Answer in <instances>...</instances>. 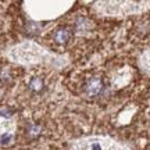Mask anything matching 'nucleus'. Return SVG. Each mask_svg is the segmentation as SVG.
I'll list each match as a JSON object with an SVG mask.
<instances>
[{"label": "nucleus", "instance_id": "nucleus-1", "mask_svg": "<svg viewBox=\"0 0 150 150\" xmlns=\"http://www.w3.org/2000/svg\"><path fill=\"white\" fill-rule=\"evenodd\" d=\"M103 88H104V83H103V81L100 78H92V79L86 82L85 92L88 96H97V95L102 93Z\"/></svg>", "mask_w": 150, "mask_h": 150}, {"label": "nucleus", "instance_id": "nucleus-2", "mask_svg": "<svg viewBox=\"0 0 150 150\" xmlns=\"http://www.w3.org/2000/svg\"><path fill=\"white\" fill-rule=\"evenodd\" d=\"M71 38V32L67 29V28H59L56 32L53 33V40L54 43H57V45H65V43L70 40Z\"/></svg>", "mask_w": 150, "mask_h": 150}, {"label": "nucleus", "instance_id": "nucleus-3", "mask_svg": "<svg viewBox=\"0 0 150 150\" xmlns=\"http://www.w3.org/2000/svg\"><path fill=\"white\" fill-rule=\"evenodd\" d=\"M28 88H29V91L32 93H40L45 89V82L39 76H32L31 81H29V83H28Z\"/></svg>", "mask_w": 150, "mask_h": 150}, {"label": "nucleus", "instance_id": "nucleus-4", "mask_svg": "<svg viewBox=\"0 0 150 150\" xmlns=\"http://www.w3.org/2000/svg\"><path fill=\"white\" fill-rule=\"evenodd\" d=\"M28 135L31 138H36L40 135V125H36V124H32L31 127H28Z\"/></svg>", "mask_w": 150, "mask_h": 150}]
</instances>
